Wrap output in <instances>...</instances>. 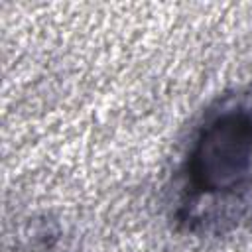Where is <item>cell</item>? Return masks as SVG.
<instances>
[{
    "label": "cell",
    "instance_id": "cell-1",
    "mask_svg": "<svg viewBox=\"0 0 252 252\" xmlns=\"http://www.w3.org/2000/svg\"><path fill=\"white\" fill-rule=\"evenodd\" d=\"M187 189L205 199L252 191V102H224L205 118L185 163Z\"/></svg>",
    "mask_w": 252,
    "mask_h": 252
}]
</instances>
